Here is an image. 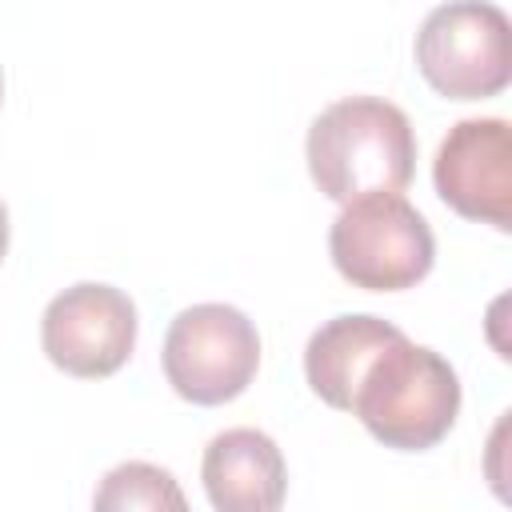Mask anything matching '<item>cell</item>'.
I'll return each instance as SVG.
<instances>
[{"instance_id": "obj_1", "label": "cell", "mask_w": 512, "mask_h": 512, "mask_svg": "<svg viewBox=\"0 0 512 512\" xmlns=\"http://www.w3.org/2000/svg\"><path fill=\"white\" fill-rule=\"evenodd\" d=\"M348 412L384 448H436L460 416L456 368L440 352L396 332L364 360L348 396Z\"/></svg>"}, {"instance_id": "obj_2", "label": "cell", "mask_w": 512, "mask_h": 512, "mask_svg": "<svg viewBox=\"0 0 512 512\" xmlns=\"http://www.w3.org/2000/svg\"><path fill=\"white\" fill-rule=\"evenodd\" d=\"M308 172L336 200L400 192L416 172V132L384 96H344L308 128Z\"/></svg>"}, {"instance_id": "obj_3", "label": "cell", "mask_w": 512, "mask_h": 512, "mask_svg": "<svg viewBox=\"0 0 512 512\" xmlns=\"http://www.w3.org/2000/svg\"><path fill=\"white\" fill-rule=\"evenodd\" d=\"M328 252L336 272L368 292L416 288L436 260L428 220L400 192H372L348 200L328 228Z\"/></svg>"}, {"instance_id": "obj_4", "label": "cell", "mask_w": 512, "mask_h": 512, "mask_svg": "<svg viewBox=\"0 0 512 512\" xmlns=\"http://www.w3.org/2000/svg\"><path fill=\"white\" fill-rule=\"evenodd\" d=\"M512 24L492 0H448L416 32V68L448 100H484L512 80Z\"/></svg>"}, {"instance_id": "obj_5", "label": "cell", "mask_w": 512, "mask_h": 512, "mask_svg": "<svg viewBox=\"0 0 512 512\" xmlns=\"http://www.w3.org/2000/svg\"><path fill=\"white\" fill-rule=\"evenodd\" d=\"M260 368V332L232 304H192L164 336V376L192 404L236 400Z\"/></svg>"}, {"instance_id": "obj_6", "label": "cell", "mask_w": 512, "mask_h": 512, "mask_svg": "<svg viewBox=\"0 0 512 512\" xmlns=\"http://www.w3.org/2000/svg\"><path fill=\"white\" fill-rule=\"evenodd\" d=\"M40 344L60 372L104 380L120 372L136 348V304L112 284H72L48 300Z\"/></svg>"}, {"instance_id": "obj_7", "label": "cell", "mask_w": 512, "mask_h": 512, "mask_svg": "<svg viewBox=\"0 0 512 512\" xmlns=\"http://www.w3.org/2000/svg\"><path fill=\"white\" fill-rule=\"evenodd\" d=\"M432 180L440 200L464 220L512 228V128L500 116H472L448 128Z\"/></svg>"}, {"instance_id": "obj_8", "label": "cell", "mask_w": 512, "mask_h": 512, "mask_svg": "<svg viewBox=\"0 0 512 512\" xmlns=\"http://www.w3.org/2000/svg\"><path fill=\"white\" fill-rule=\"evenodd\" d=\"M204 492L220 512H272L284 504L288 468L260 428H228L204 448Z\"/></svg>"}, {"instance_id": "obj_9", "label": "cell", "mask_w": 512, "mask_h": 512, "mask_svg": "<svg viewBox=\"0 0 512 512\" xmlns=\"http://www.w3.org/2000/svg\"><path fill=\"white\" fill-rule=\"evenodd\" d=\"M396 332H400L396 324L368 316V312H348V316L320 324L304 348V376H308L312 392L328 408L348 412V396H352V384H356L364 360Z\"/></svg>"}, {"instance_id": "obj_10", "label": "cell", "mask_w": 512, "mask_h": 512, "mask_svg": "<svg viewBox=\"0 0 512 512\" xmlns=\"http://www.w3.org/2000/svg\"><path fill=\"white\" fill-rule=\"evenodd\" d=\"M96 508H184V492L176 488L172 472L132 460L104 476L96 488Z\"/></svg>"}, {"instance_id": "obj_11", "label": "cell", "mask_w": 512, "mask_h": 512, "mask_svg": "<svg viewBox=\"0 0 512 512\" xmlns=\"http://www.w3.org/2000/svg\"><path fill=\"white\" fill-rule=\"evenodd\" d=\"M4 252H8V208L0 200V260H4Z\"/></svg>"}, {"instance_id": "obj_12", "label": "cell", "mask_w": 512, "mask_h": 512, "mask_svg": "<svg viewBox=\"0 0 512 512\" xmlns=\"http://www.w3.org/2000/svg\"><path fill=\"white\" fill-rule=\"evenodd\" d=\"M0 100H4V76H0Z\"/></svg>"}]
</instances>
